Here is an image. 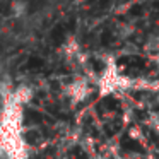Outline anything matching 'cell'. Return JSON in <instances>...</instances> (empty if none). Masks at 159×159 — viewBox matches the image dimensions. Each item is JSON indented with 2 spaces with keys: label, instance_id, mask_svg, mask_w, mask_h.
<instances>
[{
  "label": "cell",
  "instance_id": "2",
  "mask_svg": "<svg viewBox=\"0 0 159 159\" xmlns=\"http://www.w3.org/2000/svg\"><path fill=\"white\" fill-rule=\"evenodd\" d=\"M11 16L17 21L24 19L26 16H29V4L28 0H12L11 2Z\"/></svg>",
  "mask_w": 159,
  "mask_h": 159
},
{
  "label": "cell",
  "instance_id": "1",
  "mask_svg": "<svg viewBox=\"0 0 159 159\" xmlns=\"http://www.w3.org/2000/svg\"><path fill=\"white\" fill-rule=\"evenodd\" d=\"M65 93H67V96H69V99L72 101V103H80V101H84L91 93L89 80L84 79V77H77V79H74L72 82L67 86Z\"/></svg>",
  "mask_w": 159,
  "mask_h": 159
}]
</instances>
